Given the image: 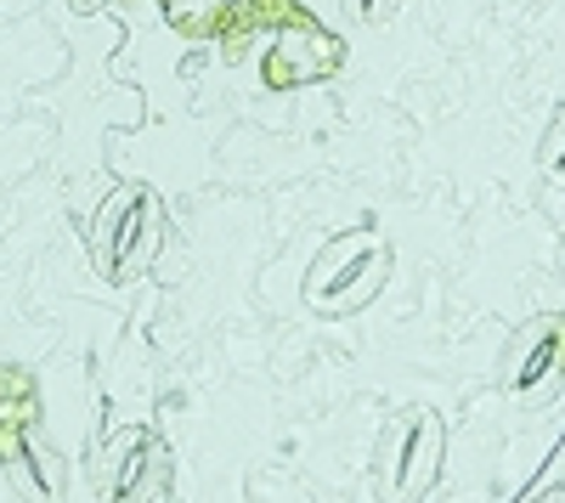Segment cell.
Wrapping results in <instances>:
<instances>
[{
  "label": "cell",
  "instance_id": "cell-3",
  "mask_svg": "<svg viewBox=\"0 0 565 503\" xmlns=\"http://www.w3.org/2000/svg\"><path fill=\"white\" fill-rule=\"evenodd\" d=\"M559 362H565V340H559Z\"/></svg>",
  "mask_w": 565,
  "mask_h": 503
},
{
  "label": "cell",
  "instance_id": "cell-2",
  "mask_svg": "<svg viewBox=\"0 0 565 503\" xmlns=\"http://www.w3.org/2000/svg\"><path fill=\"white\" fill-rule=\"evenodd\" d=\"M34 419V379L23 368H0V425L29 430Z\"/></svg>",
  "mask_w": 565,
  "mask_h": 503
},
{
  "label": "cell",
  "instance_id": "cell-1",
  "mask_svg": "<svg viewBox=\"0 0 565 503\" xmlns=\"http://www.w3.org/2000/svg\"><path fill=\"white\" fill-rule=\"evenodd\" d=\"M266 85H277V90H289V85H300V79H322V74H334L340 68V40H328L306 12L289 23V29H277V40H271V52H266Z\"/></svg>",
  "mask_w": 565,
  "mask_h": 503
}]
</instances>
